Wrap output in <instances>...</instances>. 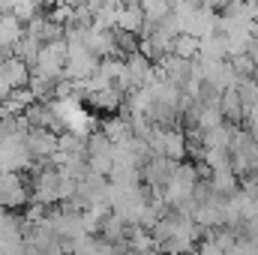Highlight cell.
<instances>
[{"instance_id": "cell-15", "label": "cell", "mask_w": 258, "mask_h": 255, "mask_svg": "<svg viewBox=\"0 0 258 255\" xmlns=\"http://www.w3.org/2000/svg\"><path fill=\"white\" fill-rule=\"evenodd\" d=\"M174 48H177V57H189L195 51V42H192V36H180L177 42H174Z\"/></svg>"}, {"instance_id": "cell-17", "label": "cell", "mask_w": 258, "mask_h": 255, "mask_svg": "<svg viewBox=\"0 0 258 255\" xmlns=\"http://www.w3.org/2000/svg\"><path fill=\"white\" fill-rule=\"evenodd\" d=\"M258 246H252V243H243V240H237L234 246H231V252L228 255H255Z\"/></svg>"}, {"instance_id": "cell-4", "label": "cell", "mask_w": 258, "mask_h": 255, "mask_svg": "<svg viewBox=\"0 0 258 255\" xmlns=\"http://www.w3.org/2000/svg\"><path fill=\"white\" fill-rule=\"evenodd\" d=\"M48 225L57 231V237L63 243H72L78 237L87 234V225H84V210H75V207H60V210H48Z\"/></svg>"}, {"instance_id": "cell-6", "label": "cell", "mask_w": 258, "mask_h": 255, "mask_svg": "<svg viewBox=\"0 0 258 255\" xmlns=\"http://www.w3.org/2000/svg\"><path fill=\"white\" fill-rule=\"evenodd\" d=\"M27 150L33 153V159H45V156H54L57 147H60V138L51 132V129H42V126H30L27 132Z\"/></svg>"}, {"instance_id": "cell-2", "label": "cell", "mask_w": 258, "mask_h": 255, "mask_svg": "<svg viewBox=\"0 0 258 255\" xmlns=\"http://www.w3.org/2000/svg\"><path fill=\"white\" fill-rule=\"evenodd\" d=\"M195 189H198L195 171L189 168V165H177L174 174H171V180L165 183V189L159 192V198H162L168 207H174V210H186V213H189Z\"/></svg>"}, {"instance_id": "cell-12", "label": "cell", "mask_w": 258, "mask_h": 255, "mask_svg": "<svg viewBox=\"0 0 258 255\" xmlns=\"http://www.w3.org/2000/svg\"><path fill=\"white\" fill-rule=\"evenodd\" d=\"M96 246H99V237L96 234H84V237L66 243V255H96Z\"/></svg>"}, {"instance_id": "cell-9", "label": "cell", "mask_w": 258, "mask_h": 255, "mask_svg": "<svg viewBox=\"0 0 258 255\" xmlns=\"http://www.w3.org/2000/svg\"><path fill=\"white\" fill-rule=\"evenodd\" d=\"M156 249V240L147 228L141 225H132L129 228V237H126V252H141V255H150Z\"/></svg>"}, {"instance_id": "cell-21", "label": "cell", "mask_w": 258, "mask_h": 255, "mask_svg": "<svg viewBox=\"0 0 258 255\" xmlns=\"http://www.w3.org/2000/svg\"><path fill=\"white\" fill-rule=\"evenodd\" d=\"M126 255H141V252H126Z\"/></svg>"}, {"instance_id": "cell-19", "label": "cell", "mask_w": 258, "mask_h": 255, "mask_svg": "<svg viewBox=\"0 0 258 255\" xmlns=\"http://www.w3.org/2000/svg\"><path fill=\"white\" fill-rule=\"evenodd\" d=\"M249 126H252V132H258V108L249 111Z\"/></svg>"}, {"instance_id": "cell-11", "label": "cell", "mask_w": 258, "mask_h": 255, "mask_svg": "<svg viewBox=\"0 0 258 255\" xmlns=\"http://www.w3.org/2000/svg\"><path fill=\"white\" fill-rule=\"evenodd\" d=\"M210 189L216 192V195H234L237 189V180H234V171L225 165V168H213V174H210Z\"/></svg>"}, {"instance_id": "cell-5", "label": "cell", "mask_w": 258, "mask_h": 255, "mask_svg": "<svg viewBox=\"0 0 258 255\" xmlns=\"http://www.w3.org/2000/svg\"><path fill=\"white\" fill-rule=\"evenodd\" d=\"M174 168H177V165H174L171 159H165V156H159V153H156V156H150V159L144 162L141 174H144V183H147L150 189H153L156 195H159V192L165 189V183L171 180Z\"/></svg>"}, {"instance_id": "cell-20", "label": "cell", "mask_w": 258, "mask_h": 255, "mask_svg": "<svg viewBox=\"0 0 258 255\" xmlns=\"http://www.w3.org/2000/svg\"><path fill=\"white\" fill-rule=\"evenodd\" d=\"M150 255H165V252H150Z\"/></svg>"}, {"instance_id": "cell-14", "label": "cell", "mask_w": 258, "mask_h": 255, "mask_svg": "<svg viewBox=\"0 0 258 255\" xmlns=\"http://www.w3.org/2000/svg\"><path fill=\"white\" fill-rule=\"evenodd\" d=\"M141 9H144V18H153V21L159 24V21H165L171 3H168V0H141Z\"/></svg>"}, {"instance_id": "cell-1", "label": "cell", "mask_w": 258, "mask_h": 255, "mask_svg": "<svg viewBox=\"0 0 258 255\" xmlns=\"http://www.w3.org/2000/svg\"><path fill=\"white\" fill-rule=\"evenodd\" d=\"M150 234L165 255H192L204 231L195 225V219L186 210H171L150 228Z\"/></svg>"}, {"instance_id": "cell-8", "label": "cell", "mask_w": 258, "mask_h": 255, "mask_svg": "<svg viewBox=\"0 0 258 255\" xmlns=\"http://www.w3.org/2000/svg\"><path fill=\"white\" fill-rule=\"evenodd\" d=\"M21 36H24V27H21V18H18V15H6V18H0V51L15 48Z\"/></svg>"}, {"instance_id": "cell-16", "label": "cell", "mask_w": 258, "mask_h": 255, "mask_svg": "<svg viewBox=\"0 0 258 255\" xmlns=\"http://www.w3.org/2000/svg\"><path fill=\"white\" fill-rule=\"evenodd\" d=\"M222 108H225L228 117H237V111H240V99H237V93H228L225 102H222Z\"/></svg>"}, {"instance_id": "cell-18", "label": "cell", "mask_w": 258, "mask_h": 255, "mask_svg": "<svg viewBox=\"0 0 258 255\" xmlns=\"http://www.w3.org/2000/svg\"><path fill=\"white\" fill-rule=\"evenodd\" d=\"M9 12H12V3L9 0H0V18H6Z\"/></svg>"}, {"instance_id": "cell-3", "label": "cell", "mask_w": 258, "mask_h": 255, "mask_svg": "<svg viewBox=\"0 0 258 255\" xmlns=\"http://www.w3.org/2000/svg\"><path fill=\"white\" fill-rule=\"evenodd\" d=\"M114 159H117V144L105 132H90L87 135V165H90V171H96L102 177H111Z\"/></svg>"}, {"instance_id": "cell-10", "label": "cell", "mask_w": 258, "mask_h": 255, "mask_svg": "<svg viewBox=\"0 0 258 255\" xmlns=\"http://www.w3.org/2000/svg\"><path fill=\"white\" fill-rule=\"evenodd\" d=\"M141 24H144V9H141V6H120L117 24H114L120 33H135Z\"/></svg>"}, {"instance_id": "cell-7", "label": "cell", "mask_w": 258, "mask_h": 255, "mask_svg": "<svg viewBox=\"0 0 258 255\" xmlns=\"http://www.w3.org/2000/svg\"><path fill=\"white\" fill-rule=\"evenodd\" d=\"M24 234H27V219H21L15 210L0 207V243L24 240Z\"/></svg>"}, {"instance_id": "cell-13", "label": "cell", "mask_w": 258, "mask_h": 255, "mask_svg": "<svg viewBox=\"0 0 258 255\" xmlns=\"http://www.w3.org/2000/svg\"><path fill=\"white\" fill-rule=\"evenodd\" d=\"M165 75H168L171 84L186 81V75H189V63H186V57H168V60H165Z\"/></svg>"}]
</instances>
